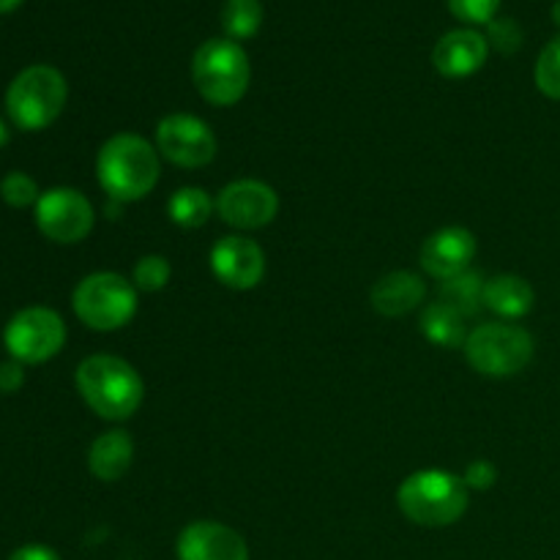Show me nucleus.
<instances>
[{
  "instance_id": "obj_12",
  "label": "nucleus",
  "mask_w": 560,
  "mask_h": 560,
  "mask_svg": "<svg viewBox=\"0 0 560 560\" xmlns=\"http://www.w3.org/2000/svg\"><path fill=\"white\" fill-rule=\"evenodd\" d=\"M211 271L224 288L252 290L266 273V252L244 235H224L211 249Z\"/></svg>"
},
{
  "instance_id": "obj_17",
  "label": "nucleus",
  "mask_w": 560,
  "mask_h": 560,
  "mask_svg": "<svg viewBox=\"0 0 560 560\" xmlns=\"http://www.w3.org/2000/svg\"><path fill=\"white\" fill-rule=\"evenodd\" d=\"M131 459H135V441L129 432L113 430L93 441L88 452V468L98 481H118L131 468Z\"/></svg>"
},
{
  "instance_id": "obj_22",
  "label": "nucleus",
  "mask_w": 560,
  "mask_h": 560,
  "mask_svg": "<svg viewBox=\"0 0 560 560\" xmlns=\"http://www.w3.org/2000/svg\"><path fill=\"white\" fill-rule=\"evenodd\" d=\"M262 25V3L260 0H224L222 5V27L228 38L241 42L252 38Z\"/></svg>"
},
{
  "instance_id": "obj_24",
  "label": "nucleus",
  "mask_w": 560,
  "mask_h": 560,
  "mask_svg": "<svg viewBox=\"0 0 560 560\" xmlns=\"http://www.w3.org/2000/svg\"><path fill=\"white\" fill-rule=\"evenodd\" d=\"M170 273H173V268H170L167 257L162 255L140 257L135 266V288L142 290V293H156V290H162L164 284L170 282Z\"/></svg>"
},
{
  "instance_id": "obj_2",
  "label": "nucleus",
  "mask_w": 560,
  "mask_h": 560,
  "mask_svg": "<svg viewBox=\"0 0 560 560\" xmlns=\"http://www.w3.org/2000/svg\"><path fill=\"white\" fill-rule=\"evenodd\" d=\"M77 392L88 408L107 421H126L145 397L142 377L118 355H91L77 366Z\"/></svg>"
},
{
  "instance_id": "obj_9",
  "label": "nucleus",
  "mask_w": 560,
  "mask_h": 560,
  "mask_svg": "<svg viewBox=\"0 0 560 560\" xmlns=\"http://www.w3.org/2000/svg\"><path fill=\"white\" fill-rule=\"evenodd\" d=\"M156 148L167 162L186 170H197L213 162V156H217V137H213L211 126L202 118H197V115L173 113L159 120Z\"/></svg>"
},
{
  "instance_id": "obj_23",
  "label": "nucleus",
  "mask_w": 560,
  "mask_h": 560,
  "mask_svg": "<svg viewBox=\"0 0 560 560\" xmlns=\"http://www.w3.org/2000/svg\"><path fill=\"white\" fill-rule=\"evenodd\" d=\"M536 88L545 93L547 98L560 102V36L552 38L545 49H541L539 60H536Z\"/></svg>"
},
{
  "instance_id": "obj_19",
  "label": "nucleus",
  "mask_w": 560,
  "mask_h": 560,
  "mask_svg": "<svg viewBox=\"0 0 560 560\" xmlns=\"http://www.w3.org/2000/svg\"><path fill=\"white\" fill-rule=\"evenodd\" d=\"M421 331L438 348H465V317L446 304L427 306L421 315Z\"/></svg>"
},
{
  "instance_id": "obj_15",
  "label": "nucleus",
  "mask_w": 560,
  "mask_h": 560,
  "mask_svg": "<svg viewBox=\"0 0 560 560\" xmlns=\"http://www.w3.org/2000/svg\"><path fill=\"white\" fill-rule=\"evenodd\" d=\"M487 55H490L487 36H481L479 31H470V27H463V31L446 33L435 44V49H432V63H435V69L443 77L459 80V77L476 74L487 63Z\"/></svg>"
},
{
  "instance_id": "obj_3",
  "label": "nucleus",
  "mask_w": 560,
  "mask_h": 560,
  "mask_svg": "<svg viewBox=\"0 0 560 560\" xmlns=\"http://www.w3.org/2000/svg\"><path fill=\"white\" fill-rule=\"evenodd\" d=\"M405 517L424 528L454 525L468 509V487L446 470H419L408 476L397 492Z\"/></svg>"
},
{
  "instance_id": "obj_6",
  "label": "nucleus",
  "mask_w": 560,
  "mask_h": 560,
  "mask_svg": "<svg viewBox=\"0 0 560 560\" xmlns=\"http://www.w3.org/2000/svg\"><path fill=\"white\" fill-rule=\"evenodd\" d=\"M534 337L512 323H485L465 339V359L476 372L490 377H512L534 359Z\"/></svg>"
},
{
  "instance_id": "obj_18",
  "label": "nucleus",
  "mask_w": 560,
  "mask_h": 560,
  "mask_svg": "<svg viewBox=\"0 0 560 560\" xmlns=\"http://www.w3.org/2000/svg\"><path fill=\"white\" fill-rule=\"evenodd\" d=\"M485 306L495 315L509 317V320H517L525 317L536 304V293L523 277H514V273H501V277L485 282Z\"/></svg>"
},
{
  "instance_id": "obj_8",
  "label": "nucleus",
  "mask_w": 560,
  "mask_h": 560,
  "mask_svg": "<svg viewBox=\"0 0 560 560\" xmlns=\"http://www.w3.org/2000/svg\"><path fill=\"white\" fill-rule=\"evenodd\" d=\"M3 342L20 364H42L63 348L66 323L47 306H27L11 317L3 331Z\"/></svg>"
},
{
  "instance_id": "obj_16",
  "label": "nucleus",
  "mask_w": 560,
  "mask_h": 560,
  "mask_svg": "<svg viewBox=\"0 0 560 560\" xmlns=\"http://www.w3.org/2000/svg\"><path fill=\"white\" fill-rule=\"evenodd\" d=\"M427 284L410 271H392L377 279L370 290L372 310L386 317H402L424 301Z\"/></svg>"
},
{
  "instance_id": "obj_28",
  "label": "nucleus",
  "mask_w": 560,
  "mask_h": 560,
  "mask_svg": "<svg viewBox=\"0 0 560 560\" xmlns=\"http://www.w3.org/2000/svg\"><path fill=\"white\" fill-rule=\"evenodd\" d=\"M463 481H465V487H468V490H490V487H495V481H498L495 465L487 463V459L470 463L468 470H465Z\"/></svg>"
},
{
  "instance_id": "obj_7",
  "label": "nucleus",
  "mask_w": 560,
  "mask_h": 560,
  "mask_svg": "<svg viewBox=\"0 0 560 560\" xmlns=\"http://www.w3.org/2000/svg\"><path fill=\"white\" fill-rule=\"evenodd\" d=\"M71 304L77 317L93 331H118L135 317L137 288L120 273L98 271L77 284Z\"/></svg>"
},
{
  "instance_id": "obj_11",
  "label": "nucleus",
  "mask_w": 560,
  "mask_h": 560,
  "mask_svg": "<svg viewBox=\"0 0 560 560\" xmlns=\"http://www.w3.org/2000/svg\"><path fill=\"white\" fill-rule=\"evenodd\" d=\"M279 211L277 191L255 178L233 180L217 197V213L222 222L238 230H260L273 222Z\"/></svg>"
},
{
  "instance_id": "obj_26",
  "label": "nucleus",
  "mask_w": 560,
  "mask_h": 560,
  "mask_svg": "<svg viewBox=\"0 0 560 560\" xmlns=\"http://www.w3.org/2000/svg\"><path fill=\"white\" fill-rule=\"evenodd\" d=\"M498 5H501V0H448V11L468 25L492 22Z\"/></svg>"
},
{
  "instance_id": "obj_13",
  "label": "nucleus",
  "mask_w": 560,
  "mask_h": 560,
  "mask_svg": "<svg viewBox=\"0 0 560 560\" xmlns=\"http://www.w3.org/2000/svg\"><path fill=\"white\" fill-rule=\"evenodd\" d=\"M178 560H249L244 536L230 525L200 520L180 530L175 545Z\"/></svg>"
},
{
  "instance_id": "obj_29",
  "label": "nucleus",
  "mask_w": 560,
  "mask_h": 560,
  "mask_svg": "<svg viewBox=\"0 0 560 560\" xmlns=\"http://www.w3.org/2000/svg\"><path fill=\"white\" fill-rule=\"evenodd\" d=\"M22 383H25V372H22L20 361H3L0 364V392L14 394L20 392Z\"/></svg>"
},
{
  "instance_id": "obj_14",
  "label": "nucleus",
  "mask_w": 560,
  "mask_h": 560,
  "mask_svg": "<svg viewBox=\"0 0 560 560\" xmlns=\"http://www.w3.org/2000/svg\"><path fill=\"white\" fill-rule=\"evenodd\" d=\"M476 257V235L465 228H443L432 233L421 246V268L430 277L446 279L459 277L470 268Z\"/></svg>"
},
{
  "instance_id": "obj_27",
  "label": "nucleus",
  "mask_w": 560,
  "mask_h": 560,
  "mask_svg": "<svg viewBox=\"0 0 560 560\" xmlns=\"http://www.w3.org/2000/svg\"><path fill=\"white\" fill-rule=\"evenodd\" d=\"M487 42L495 44L501 52L512 55L514 49L520 47V42H523V31H520V25L514 20H492L490 38H487Z\"/></svg>"
},
{
  "instance_id": "obj_1",
  "label": "nucleus",
  "mask_w": 560,
  "mask_h": 560,
  "mask_svg": "<svg viewBox=\"0 0 560 560\" xmlns=\"http://www.w3.org/2000/svg\"><path fill=\"white\" fill-rule=\"evenodd\" d=\"M159 173V153L140 135H115L98 151V184L113 202H137L151 195Z\"/></svg>"
},
{
  "instance_id": "obj_5",
  "label": "nucleus",
  "mask_w": 560,
  "mask_h": 560,
  "mask_svg": "<svg viewBox=\"0 0 560 560\" xmlns=\"http://www.w3.org/2000/svg\"><path fill=\"white\" fill-rule=\"evenodd\" d=\"M69 85L52 66H27L5 91V109L22 131H42L63 113Z\"/></svg>"
},
{
  "instance_id": "obj_21",
  "label": "nucleus",
  "mask_w": 560,
  "mask_h": 560,
  "mask_svg": "<svg viewBox=\"0 0 560 560\" xmlns=\"http://www.w3.org/2000/svg\"><path fill=\"white\" fill-rule=\"evenodd\" d=\"M485 279L476 271H465L459 277L446 279L441 284V304L452 306L454 312H459L463 317H470L481 304H485Z\"/></svg>"
},
{
  "instance_id": "obj_31",
  "label": "nucleus",
  "mask_w": 560,
  "mask_h": 560,
  "mask_svg": "<svg viewBox=\"0 0 560 560\" xmlns=\"http://www.w3.org/2000/svg\"><path fill=\"white\" fill-rule=\"evenodd\" d=\"M20 3L22 0H0V14H9V11H14Z\"/></svg>"
},
{
  "instance_id": "obj_20",
  "label": "nucleus",
  "mask_w": 560,
  "mask_h": 560,
  "mask_svg": "<svg viewBox=\"0 0 560 560\" xmlns=\"http://www.w3.org/2000/svg\"><path fill=\"white\" fill-rule=\"evenodd\" d=\"M217 202L200 186H184L167 200V217L184 230H197L211 219Z\"/></svg>"
},
{
  "instance_id": "obj_32",
  "label": "nucleus",
  "mask_w": 560,
  "mask_h": 560,
  "mask_svg": "<svg viewBox=\"0 0 560 560\" xmlns=\"http://www.w3.org/2000/svg\"><path fill=\"white\" fill-rule=\"evenodd\" d=\"M5 140H9V129H5V124L0 120V145H5Z\"/></svg>"
},
{
  "instance_id": "obj_4",
  "label": "nucleus",
  "mask_w": 560,
  "mask_h": 560,
  "mask_svg": "<svg viewBox=\"0 0 560 560\" xmlns=\"http://www.w3.org/2000/svg\"><path fill=\"white\" fill-rule=\"evenodd\" d=\"M249 58L233 38H208L191 58V80L200 96L217 107L241 102L249 88Z\"/></svg>"
},
{
  "instance_id": "obj_33",
  "label": "nucleus",
  "mask_w": 560,
  "mask_h": 560,
  "mask_svg": "<svg viewBox=\"0 0 560 560\" xmlns=\"http://www.w3.org/2000/svg\"><path fill=\"white\" fill-rule=\"evenodd\" d=\"M552 20H556V25L560 27V0L556 5H552Z\"/></svg>"
},
{
  "instance_id": "obj_30",
  "label": "nucleus",
  "mask_w": 560,
  "mask_h": 560,
  "mask_svg": "<svg viewBox=\"0 0 560 560\" xmlns=\"http://www.w3.org/2000/svg\"><path fill=\"white\" fill-rule=\"evenodd\" d=\"M9 560H60V556L44 545H25L11 552Z\"/></svg>"
},
{
  "instance_id": "obj_10",
  "label": "nucleus",
  "mask_w": 560,
  "mask_h": 560,
  "mask_svg": "<svg viewBox=\"0 0 560 560\" xmlns=\"http://www.w3.org/2000/svg\"><path fill=\"white\" fill-rule=\"evenodd\" d=\"M93 206L77 189H49L36 202V224L55 244H80L93 230Z\"/></svg>"
},
{
  "instance_id": "obj_25",
  "label": "nucleus",
  "mask_w": 560,
  "mask_h": 560,
  "mask_svg": "<svg viewBox=\"0 0 560 560\" xmlns=\"http://www.w3.org/2000/svg\"><path fill=\"white\" fill-rule=\"evenodd\" d=\"M0 197L9 202L11 208H27L38 202V186L31 175L25 173H9L0 180Z\"/></svg>"
}]
</instances>
